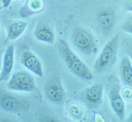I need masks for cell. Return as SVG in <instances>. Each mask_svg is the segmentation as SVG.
Masks as SVG:
<instances>
[{
    "label": "cell",
    "mask_w": 132,
    "mask_h": 122,
    "mask_svg": "<svg viewBox=\"0 0 132 122\" xmlns=\"http://www.w3.org/2000/svg\"><path fill=\"white\" fill-rule=\"evenodd\" d=\"M96 23L101 31L106 35L112 31L116 21L115 11L112 7L103 6L96 11Z\"/></svg>",
    "instance_id": "obj_6"
},
{
    "label": "cell",
    "mask_w": 132,
    "mask_h": 122,
    "mask_svg": "<svg viewBox=\"0 0 132 122\" xmlns=\"http://www.w3.org/2000/svg\"><path fill=\"white\" fill-rule=\"evenodd\" d=\"M34 36L38 41L50 45L54 43L56 39L54 30L43 21H40L36 24L34 31Z\"/></svg>",
    "instance_id": "obj_12"
},
{
    "label": "cell",
    "mask_w": 132,
    "mask_h": 122,
    "mask_svg": "<svg viewBox=\"0 0 132 122\" xmlns=\"http://www.w3.org/2000/svg\"><path fill=\"white\" fill-rule=\"evenodd\" d=\"M124 9L128 11L132 12V0H127L125 2Z\"/></svg>",
    "instance_id": "obj_19"
},
{
    "label": "cell",
    "mask_w": 132,
    "mask_h": 122,
    "mask_svg": "<svg viewBox=\"0 0 132 122\" xmlns=\"http://www.w3.org/2000/svg\"><path fill=\"white\" fill-rule=\"evenodd\" d=\"M60 57L68 69L77 77L83 81H90L93 75L88 66L77 56L68 44L63 39H60L57 45Z\"/></svg>",
    "instance_id": "obj_1"
},
{
    "label": "cell",
    "mask_w": 132,
    "mask_h": 122,
    "mask_svg": "<svg viewBox=\"0 0 132 122\" xmlns=\"http://www.w3.org/2000/svg\"><path fill=\"white\" fill-rule=\"evenodd\" d=\"M118 47L119 37L116 35L104 46L101 53L95 60L94 68L96 73L101 74L114 64L117 59Z\"/></svg>",
    "instance_id": "obj_2"
},
{
    "label": "cell",
    "mask_w": 132,
    "mask_h": 122,
    "mask_svg": "<svg viewBox=\"0 0 132 122\" xmlns=\"http://www.w3.org/2000/svg\"><path fill=\"white\" fill-rule=\"evenodd\" d=\"M44 93L50 102L56 105H62L66 98L64 86L57 75L52 76L46 80L44 86Z\"/></svg>",
    "instance_id": "obj_4"
},
{
    "label": "cell",
    "mask_w": 132,
    "mask_h": 122,
    "mask_svg": "<svg viewBox=\"0 0 132 122\" xmlns=\"http://www.w3.org/2000/svg\"><path fill=\"white\" fill-rule=\"evenodd\" d=\"M28 26L27 21L23 20L12 21L7 27V37L9 41L17 39L23 35Z\"/></svg>",
    "instance_id": "obj_14"
},
{
    "label": "cell",
    "mask_w": 132,
    "mask_h": 122,
    "mask_svg": "<svg viewBox=\"0 0 132 122\" xmlns=\"http://www.w3.org/2000/svg\"><path fill=\"white\" fill-rule=\"evenodd\" d=\"M109 99L110 106L116 115L121 120H123L126 116V107L123 98L121 95L120 86L118 84L113 85L109 92Z\"/></svg>",
    "instance_id": "obj_10"
},
{
    "label": "cell",
    "mask_w": 132,
    "mask_h": 122,
    "mask_svg": "<svg viewBox=\"0 0 132 122\" xmlns=\"http://www.w3.org/2000/svg\"><path fill=\"white\" fill-rule=\"evenodd\" d=\"M9 90L21 92H33L36 88V83L31 74L25 71H18L12 74L7 84Z\"/></svg>",
    "instance_id": "obj_5"
},
{
    "label": "cell",
    "mask_w": 132,
    "mask_h": 122,
    "mask_svg": "<svg viewBox=\"0 0 132 122\" xmlns=\"http://www.w3.org/2000/svg\"><path fill=\"white\" fill-rule=\"evenodd\" d=\"M44 7V0H27V3L20 9V15L23 17H27L36 15L42 12Z\"/></svg>",
    "instance_id": "obj_13"
},
{
    "label": "cell",
    "mask_w": 132,
    "mask_h": 122,
    "mask_svg": "<svg viewBox=\"0 0 132 122\" xmlns=\"http://www.w3.org/2000/svg\"><path fill=\"white\" fill-rule=\"evenodd\" d=\"M129 56H130L131 59V60H132V52L130 53V54H129Z\"/></svg>",
    "instance_id": "obj_22"
},
{
    "label": "cell",
    "mask_w": 132,
    "mask_h": 122,
    "mask_svg": "<svg viewBox=\"0 0 132 122\" xmlns=\"http://www.w3.org/2000/svg\"><path fill=\"white\" fill-rule=\"evenodd\" d=\"M14 54H15L14 45H11L8 46L3 55L2 71L0 75L1 82L6 81L10 78L14 66Z\"/></svg>",
    "instance_id": "obj_11"
},
{
    "label": "cell",
    "mask_w": 132,
    "mask_h": 122,
    "mask_svg": "<svg viewBox=\"0 0 132 122\" xmlns=\"http://www.w3.org/2000/svg\"><path fill=\"white\" fill-rule=\"evenodd\" d=\"M0 106L8 112H23L28 111L30 103L26 99L10 94H2L0 99Z\"/></svg>",
    "instance_id": "obj_7"
},
{
    "label": "cell",
    "mask_w": 132,
    "mask_h": 122,
    "mask_svg": "<svg viewBox=\"0 0 132 122\" xmlns=\"http://www.w3.org/2000/svg\"><path fill=\"white\" fill-rule=\"evenodd\" d=\"M9 2H10V1H12V0H9ZM15 1H17V2H23V1H24V0H15Z\"/></svg>",
    "instance_id": "obj_21"
},
{
    "label": "cell",
    "mask_w": 132,
    "mask_h": 122,
    "mask_svg": "<svg viewBox=\"0 0 132 122\" xmlns=\"http://www.w3.org/2000/svg\"><path fill=\"white\" fill-rule=\"evenodd\" d=\"M67 111L68 116L75 120H81L84 116V112L82 108L75 104L69 105Z\"/></svg>",
    "instance_id": "obj_16"
},
{
    "label": "cell",
    "mask_w": 132,
    "mask_h": 122,
    "mask_svg": "<svg viewBox=\"0 0 132 122\" xmlns=\"http://www.w3.org/2000/svg\"><path fill=\"white\" fill-rule=\"evenodd\" d=\"M122 97L128 101L132 100V88L129 87L125 88L122 91Z\"/></svg>",
    "instance_id": "obj_18"
},
{
    "label": "cell",
    "mask_w": 132,
    "mask_h": 122,
    "mask_svg": "<svg viewBox=\"0 0 132 122\" xmlns=\"http://www.w3.org/2000/svg\"><path fill=\"white\" fill-rule=\"evenodd\" d=\"M122 28L125 32L132 35V16L126 19L122 24Z\"/></svg>",
    "instance_id": "obj_17"
},
{
    "label": "cell",
    "mask_w": 132,
    "mask_h": 122,
    "mask_svg": "<svg viewBox=\"0 0 132 122\" xmlns=\"http://www.w3.org/2000/svg\"><path fill=\"white\" fill-rule=\"evenodd\" d=\"M21 62L27 69L38 76L43 78L44 71L42 64L36 54L29 50L23 51L21 55Z\"/></svg>",
    "instance_id": "obj_9"
},
{
    "label": "cell",
    "mask_w": 132,
    "mask_h": 122,
    "mask_svg": "<svg viewBox=\"0 0 132 122\" xmlns=\"http://www.w3.org/2000/svg\"><path fill=\"white\" fill-rule=\"evenodd\" d=\"M103 90L102 85L96 84L82 90L80 93L79 97L89 107H96L102 103Z\"/></svg>",
    "instance_id": "obj_8"
},
{
    "label": "cell",
    "mask_w": 132,
    "mask_h": 122,
    "mask_svg": "<svg viewBox=\"0 0 132 122\" xmlns=\"http://www.w3.org/2000/svg\"><path fill=\"white\" fill-rule=\"evenodd\" d=\"M128 121H129V122H132V112L131 113V114L129 115Z\"/></svg>",
    "instance_id": "obj_20"
},
{
    "label": "cell",
    "mask_w": 132,
    "mask_h": 122,
    "mask_svg": "<svg viewBox=\"0 0 132 122\" xmlns=\"http://www.w3.org/2000/svg\"><path fill=\"white\" fill-rule=\"evenodd\" d=\"M120 72L123 84L132 88V64L128 56L122 59L120 64Z\"/></svg>",
    "instance_id": "obj_15"
},
{
    "label": "cell",
    "mask_w": 132,
    "mask_h": 122,
    "mask_svg": "<svg viewBox=\"0 0 132 122\" xmlns=\"http://www.w3.org/2000/svg\"><path fill=\"white\" fill-rule=\"evenodd\" d=\"M71 39L74 46L82 54L92 55L97 53L96 39L87 29L81 27H76L72 32Z\"/></svg>",
    "instance_id": "obj_3"
}]
</instances>
